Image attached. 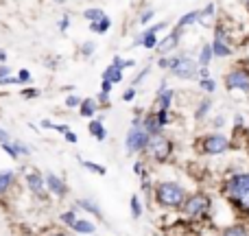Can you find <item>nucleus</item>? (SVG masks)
Instances as JSON below:
<instances>
[{
    "mask_svg": "<svg viewBox=\"0 0 249 236\" xmlns=\"http://www.w3.org/2000/svg\"><path fill=\"white\" fill-rule=\"evenodd\" d=\"M68 26H70V18L64 16V18L59 20V31H68Z\"/></svg>",
    "mask_w": 249,
    "mask_h": 236,
    "instance_id": "38",
    "label": "nucleus"
},
{
    "mask_svg": "<svg viewBox=\"0 0 249 236\" xmlns=\"http://www.w3.org/2000/svg\"><path fill=\"white\" fill-rule=\"evenodd\" d=\"M74 232H79V234H94V223L92 221H88V219H79L77 223H74Z\"/></svg>",
    "mask_w": 249,
    "mask_h": 236,
    "instance_id": "19",
    "label": "nucleus"
},
{
    "mask_svg": "<svg viewBox=\"0 0 249 236\" xmlns=\"http://www.w3.org/2000/svg\"><path fill=\"white\" fill-rule=\"evenodd\" d=\"M53 236H66V234H53Z\"/></svg>",
    "mask_w": 249,
    "mask_h": 236,
    "instance_id": "53",
    "label": "nucleus"
},
{
    "mask_svg": "<svg viewBox=\"0 0 249 236\" xmlns=\"http://www.w3.org/2000/svg\"><path fill=\"white\" fill-rule=\"evenodd\" d=\"M90 133L96 138V140H105V138H107V131H105V127H103L101 120H92L90 123Z\"/></svg>",
    "mask_w": 249,
    "mask_h": 236,
    "instance_id": "20",
    "label": "nucleus"
},
{
    "mask_svg": "<svg viewBox=\"0 0 249 236\" xmlns=\"http://www.w3.org/2000/svg\"><path fill=\"white\" fill-rule=\"evenodd\" d=\"M44 180H46V186L51 193H55L57 197H66V193H68V186H66V182L61 180V177H57L55 173H46L44 175Z\"/></svg>",
    "mask_w": 249,
    "mask_h": 236,
    "instance_id": "10",
    "label": "nucleus"
},
{
    "mask_svg": "<svg viewBox=\"0 0 249 236\" xmlns=\"http://www.w3.org/2000/svg\"><path fill=\"white\" fill-rule=\"evenodd\" d=\"M245 7H247V11H249V0H245Z\"/></svg>",
    "mask_w": 249,
    "mask_h": 236,
    "instance_id": "51",
    "label": "nucleus"
},
{
    "mask_svg": "<svg viewBox=\"0 0 249 236\" xmlns=\"http://www.w3.org/2000/svg\"><path fill=\"white\" fill-rule=\"evenodd\" d=\"M212 57H214V51H212V44H203L201 46V53H199V66L201 68H208V64L212 61Z\"/></svg>",
    "mask_w": 249,
    "mask_h": 236,
    "instance_id": "16",
    "label": "nucleus"
},
{
    "mask_svg": "<svg viewBox=\"0 0 249 236\" xmlns=\"http://www.w3.org/2000/svg\"><path fill=\"white\" fill-rule=\"evenodd\" d=\"M18 79H20V83L31 81V73H29V70H20V73H18Z\"/></svg>",
    "mask_w": 249,
    "mask_h": 236,
    "instance_id": "36",
    "label": "nucleus"
},
{
    "mask_svg": "<svg viewBox=\"0 0 249 236\" xmlns=\"http://www.w3.org/2000/svg\"><path fill=\"white\" fill-rule=\"evenodd\" d=\"M171 74L179 79H193L199 73V61L190 59V57H171Z\"/></svg>",
    "mask_w": 249,
    "mask_h": 236,
    "instance_id": "4",
    "label": "nucleus"
},
{
    "mask_svg": "<svg viewBox=\"0 0 249 236\" xmlns=\"http://www.w3.org/2000/svg\"><path fill=\"white\" fill-rule=\"evenodd\" d=\"M142 127H144V131L149 133V136H158V133L162 131V125H160V120H158V114H149V116L144 118V123H142Z\"/></svg>",
    "mask_w": 249,
    "mask_h": 236,
    "instance_id": "14",
    "label": "nucleus"
},
{
    "mask_svg": "<svg viewBox=\"0 0 249 236\" xmlns=\"http://www.w3.org/2000/svg\"><path fill=\"white\" fill-rule=\"evenodd\" d=\"M26 186H29V190L31 193H35V195H39L44 190V186H46V180H44V177H39L37 173H29V175H26Z\"/></svg>",
    "mask_w": 249,
    "mask_h": 236,
    "instance_id": "12",
    "label": "nucleus"
},
{
    "mask_svg": "<svg viewBox=\"0 0 249 236\" xmlns=\"http://www.w3.org/2000/svg\"><path fill=\"white\" fill-rule=\"evenodd\" d=\"M225 88H228V90L249 92V70L236 68V70H232V73H228L225 74Z\"/></svg>",
    "mask_w": 249,
    "mask_h": 236,
    "instance_id": "8",
    "label": "nucleus"
},
{
    "mask_svg": "<svg viewBox=\"0 0 249 236\" xmlns=\"http://www.w3.org/2000/svg\"><path fill=\"white\" fill-rule=\"evenodd\" d=\"M4 59H7V53H4V51H2V48H0V64H2V61H4Z\"/></svg>",
    "mask_w": 249,
    "mask_h": 236,
    "instance_id": "50",
    "label": "nucleus"
},
{
    "mask_svg": "<svg viewBox=\"0 0 249 236\" xmlns=\"http://www.w3.org/2000/svg\"><path fill=\"white\" fill-rule=\"evenodd\" d=\"M103 81H112V83H121L123 81V70L116 68V66H109V68H105L103 73Z\"/></svg>",
    "mask_w": 249,
    "mask_h": 236,
    "instance_id": "17",
    "label": "nucleus"
},
{
    "mask_svg": "<svg viewBox=\"0 0 249 236\" xmlns=\"http://www.w3.org/2000/svg\"><path fill=\"white\" fill-rule=\"evenodd\" d=\"M131 215L136 217V219L142 215V203H140V197H136V195L131 197Z\"/></svg>",
    "mask_w": 249,
    "mask_h": 236,
    "instance_id": "29",
    "label": "nucleus"
},
{
    "mask_svg": "<svg viewBox=\"0 0 249 236\" xmlns=\"http://www.w3.org/2000/svg\"><path fill=\"white\" fill-rule=\"evenodd\" d=\"M225 197L236 210L249 215V173H236L223 186Z\"/></svg>",
    "mask_w": 249,
    "mask_h": 236,
    "instance_id": "1",
    "label": "nucleus"
},
{
    "mask_svg": "<svg viewBox=\"0 0 249 236\" xmlns=\"http://www.w3.org/2000/svg\"><path fill=\"white\" fill-rule=\"evenodd\" d=\"M210 108H212V101H210V99H203L201 103H199L197 112H195V118H197V120H203V118L208 116V112H210Z\"/></svg>",
    "mask_w": 249,
    "mask_h": 236,
    "instance_id": "24",
    "label": "nucleus"
},
{
    "mask_svg": "<svg viewBox=\"0 0 249 236\" xmlns=\"http://www.w3.org/2000/svg\"><path fill=\"white\" fill-rule=\"evenodd\" d=\"M155 199L164 208H181L186 203V190L177 182H160L155 186Z\"/></svg>",
    "mask_w": 249,
    "mask_h": 236,
    "instance_id": "2",
    "label": "nucleus"
},
{
    "mask_svg": "<svg viewBox=\"0 0 249 236\" xmlns=\"http://www.w3.org/2000/svg\"><path fill=\"white\" fill-rule=\"evenodd\" d=\"M13 177H16V175H13V171H2V173H0V195H2L4 190L13 184Z\"/></svg>",
    "mask_w": 249,
    "mask_h": 236,
    "instance_id": "25",
    "label": "nucleus"
},
{
    "mask_svg": "<svg viewBox=\"0 0 249 236\" xmlns=\"http://www.w3.org/2000/svg\"><path fill=\"white\" fill-rule=\"evenodd\" d=\"M94 51H96L94 42H86V44H83V46H81V53H83V55H86V57H90Z\"/></svg>",
    "mask_w": 249,
    "mask_h": 236,
    "instance_id": "33",
    "label": "nucleus"
},
{
    "mask_svg": "<svg viewBox=\"0 0 249 236\" xmlns=\"http://www.w3.org/2000/svg\"><path fill=\"white\" fill-rule=\"evenodd\" d=\"M37 94H39V92L35 90V88H31V90H24V92H22V96H24V99H35Z\"/></svg>",
    "mask_w": 249,
    "mask_h": 236,
    "instance_id": "39",
    "label": "nucleus"
},
{
    "mask_svg": "<svg viewBox=\"0 0 249 236\" xmlns=\"http://www.w3.org/2000/svg\"><path fill=\"white\" fill-rule=\"evenodd\" d=\"M81 166L88 168V171H92V173H96V175H105V168L99 166V164H94V162H90V160H81Z\"/></svg>",
    "mask_w": 249,
    "mask_h": 236,
    "instance_id": "28",
    "label": "nucleus"
},
{
    "mask_svg": "<svg viewBox=\"0 0 249 236\" xmlns=\"http://www.w3.org/2000/svg\"><path fill=\"white\" fill-rule=\"evenodd\" d=\"M79 208H83V210H88V212H92V215L101 217V208L96 206L92 199H79Z\"/></svg>",
    "mask_w": 249,
    "mask_h": 236,
    "instance_id": "26",
    "label": "nucleus"
},
{
    "mask_svg": "<svg viewBox=\"0 0 249 236\" xmlns=\"http://www.w3.org/2000/svg\"><path fill=\"white\" fill-rule=\"evenodd\" d=\"M151 18H153V9H146V11L140 16V22H142V24H146V22H149Z\"/></svg>",
    "mask_w": 249,
    "mask_h": 236,
    "instance_id": "37",
    "label": "nucleus"
},
{
    "mask_svg": "<svg viewBox=\"0 0 249 236\" xmlns=\"http://www.w3.org/2000/svg\"><path fill=\"white\" fill-rule=\"evenodd\" d=\"M83 18H86V20L96 22V20H101V18H105V13H103V9H101V7H94V9H88V11H83Z\"/></svg>",
    "mask_w": 249,
    "mask_h": 236,
    "instance_id": "27",
    "label": "nucleus"
},
{
    "mask_svg": "<svg viewBox=\"0 0 249 236\" xmlns=\"http://www.w3.org/2000/svg\"><path fill=\"white\" fill-rule=\"evenodd\" d=\"M181 210H184V215L188 217V219H203V217L208 215V210H210V197L203 193L190 195V197L186 199V203L181 206Z\"/></svg>",
    "mask_w": 249,
    "mask_h": 236,
    "instance_id": "3",
    "label": "nucleus"
},
{
    "mask_svg": "<svg viewBox=\"0 0 249 236\" xmlns=\"http://www.w3.org/2000/svg\"><path fill=\"white\" fill-rule=\"evenodd\" d=\"M109 26H112V20L105 16V18H101V20L92 22L90 31H92V33H101V35H103V33H107V31H109Z\"/></svg>",
    "mask_w": 249,
    "mask_h": 236,
    "instance_id": "18",
    "label": "nucleus"
},
{
    "mask_svg": "<svg viewBox=\"0 0 249 236\" xmlns=\"http://www.w3.org/2000/svg\"><path fill=\"white\" fill-rule=\"evenodd\" d=\"M149 153L153 160H158V162H166L168 158H171V151H173V145L168 138H164L162 133H158V136H151V142H149Z\"/></svg>",
    "mask_w": 249,
    "mask_h": 236,
    "instance_id": "6",
    "label": "nucleus"
},
{
    "mask_svg": "<svg viewBox=\"0 0 249 236\" xmlns=\"http://www.w3.org/2000/svg\"><path fill=\"white\" fill-rule=\"evenodd\" d=\"M96 114V101L94 99H83L81 103V116H94Z\"/></svg>",
    "mask_w": 249,
    "mask_h": 236,
    "instance_id": "23",
    "label": "nucleus"
},
{
    "mask_svg": "<svg viewBox=\"0 0 249 236\" xmlns=\"http://www.w3.org/2000/svg\"><path fill=\"white\" fill-rule=\"evenodd\" d=\"M2 149L7 151V155H11L13 160L20 158V155H29V153H31V149L24 145V142H16V140H13V142H7V145H2Z\"/></svg>",
    "mask_w": 249,
    "mask_h": 236,
    "instance_id": "11",
    "label": "nucleus"
},
{
    "mask_svg": "<svg viewBox=\"0 0 249 236\" xmlns=\"http://www.w3.org/2000/svg\"><path fill=\"white\" fill-rule=\"evenodd\" d=\"M173 94H175L173 90H162V92H160V96H158L160 109H166V112H168V108H171V103H173Z\"/></svg>",
    "mask_w": 249,
    "mask_h": 236,
    "instance_id": "21",
    "label": "nucleus"
},
{
    "mask_svg": "<svg viewBox=\"0 0 249 236\" xmlns=\"http://www.w3.org/2000/svg\"><path fill=\"white\" fill-rule=\"evenodd\" d=\"M212 13H214V4H208V7L201 11V16H203V18H210Z\"/></svg>",
    "mask_w": 249,
    "mask_h": 236,
    "instance_id": "42",
    "label": "nucleus"
},
{
    "mask_svg": "<svg viewBox=\"0 0 249 236\" xmlns=\"http://www.w3.org/2000/svg\"><path fill=\"white\" fill-rule=\"evenodd\" d=\"M201 151L203 153H208V155H221V153H225V151L232 146V142L228 140V138L223 136V133H210V136H206V138H201Z\"/></svg>",
    "mask_w": 249,
    "mask_h": 236,
    "instance_id": "5",
    "label": "nucleus"
},
{
    "mask_svg": "<svg viewBox=\"0 0 249 236\" xmlns=\"http://www.w3.org/2000/svg\"><path fill=\"white\" fill-rule=\"evenodd\" d=\"M201 88H203V90H206V92H210V94H212V92L216 90V83H214V79H201Z\"/></svg>",
    "mask_w": 249,
    "mask_h": 236,
    "instance_id": "32",
    "label": "nucleus"
},
{
    "mask_svg": "<svg viewBox=\"0 0 249 236\" xmlns=\"http://www.w3.org/2000/svg\"><path fill=\"white\" fill-rule=\"evenodd\" d=\"M179 37H181V31H179V29H175L171 35H166V39H162V44L158 46V51H160V53H168V51H173V48L177 46V42H179Z\"/></svg>",
    "mask_w": 249,
    "mask_h": 236,
    "instance_id": "13",
    "label": "nucleus"
},
{
    "mask_svg": "<svg viewBox=\"0 0 249 236\" xmlns=\"http://www.w3.org/2000/svg\"><path fill=\"white\" fill-rule=\"evenodd\" d=\"M146 74H149V68H144V70H142V73H140V74H138V77H136V79H133V88H136V86H138V83H140V81H142V79H144V77H146Z\"/></svg>",
    "mask_w": 249,
    "mask_h": 236,
    "instance_id": "40",
    "label": "nucleus"
},
{
    "mask_svg": "<svg viewBox=\"0 0 249 236\" xmlns=\"http://www.w3.org/2000/svg\"><path fill=\"white\" fill-rule=\"evenodd\" d=\"M66 140H68V142H77V136H74L72 131H68V133H66Z\"/></svg>",
    "mask_w": 249,
    "mask_h": 236,
    "instance_id": "47",
    "label": "nucleus"
},
{
    "mask_svg": "<svg viewBox=\"0 0 249 236\" xmlns=\"http://www.w3.org/2000/svg\"><path fill=\"white\" fill-rule=\"evenodd\" d=\"M7 142H11V140H9V133L0 127V145H7Z\"/></svg>",
    "mask_w": 249,
    "mask_h": 236,
    "instance_id": "41",
    "label": "nucleus"
},
{
    "mask_svg": "<svg viewBox=\"0 0 249 236\" xmlns=\"http://www.w3.org/2000/svg\"><path fill=\"white\" fill-rule=\"evenodd\" d=\"M112 66H116V68H121V70H124V68H131V66H136V61H133V59H127V61H123V59H121V57H114Z\"/></svg>",
    "mask_w": 249,
    "mask_h": 236,
    "instance_id": "30",
    "label": "nucleus"
},
{
    "mask_svg": "<svg viewBox=\"0 0 249 236\" xmlns=\"http://www.w3.org/2000/svg\"><path fill=\"white\" fill-rule=\"evenodd\" d=\"M212 51H214V57H230L232 55V46L228 44V35H225V31L221 29V26H216Z\"/></svg>",
    "mask_w": 249,
    "mask_h": 236,
    "instance_id": "9",
    "label": "nucleus"
},
{
    "mask_svg": "<svg viewBox=\"0 0 249 236\" xmlns=\"http://www.w3.org/2000/svg\"><path fill=\"white\" fill-rule=\"evenodd\" d=\"M109 90H112V81H103V92L109 94Z\"/></svg>",
    "mask_w": 249,
    "mask_h": 236,
    "instance_id": "48",
    "label": "nucleus"
},
{
    "mask_svg": "<svg viewBox=\"0 0 249 236\" xmlns=\"http://www.w3.org/2000/svg\"><path fill=\"white\" fill-rule=\"evenodd\" d=\"M199 77H201V79H210V70H208V68H199Z\"/></svg>",
    "mask_w": 249,
    "mask_h": 236,
    "instance_id": "46",
    "label": "nucleus"
},
{
    "mask_svg": "<svg viewBox=\"0 0 249 236\" xmlns=\"http://www.w3.org/2000/svg\"><path fill=\"white\" fill-rule=\"evenodd\" d=\"M223 123H225V118H223V116H219V118L214 120V125H216V127H221V125H223Z\"/></svg>",
    "mask_w": 249,
    "mask_h": 236,
    "instance_id": "49",
    "label": "nucleus"
},
{
    "mask_svg": "<svg viewBox=\"0 0 249 236\" xmlns=\"http://www.w3.org/2000/svg\"><path fill=\"white\" fill-rule=\"evenodd\" d=\"M83 101L79 99V96H68V99H66V105H68V108H77V105H81Z\"/></svg>",
    "mask_w": 249,
    "mask_h": 236,
    "instance_id": "34",
    "label": "nucleus"
},
{
    "mask_svg": "<svg viewBox=\"0 0 249 236\" xmlns=\"http://www.w3.org/2000/svg\"><path fill=\"white\" fill-rule=\"evenodd\" d=\"M151 142V136L144 131V127H131L127 131V140H124V145H127V153H136V151H142L146 149Z\"/></svg>",
    "mask_w": 249,
    "mask_h": 236,
    "instance_id": "7",
    "label": "nucleus"
},
{
    "mask_svg": "<svg viewBox=\"0 0 249 236\" xmlns=\"http://www.w3.org/2000/svg\"><path fill=\"white\" fill-rule=\"evenodd\" d=\"M155 114H158L160 125H162V127H164V125L168 123V112H166V109H160V112H155Z\"/></svg>",
    "mask_w": 249,
    "mask_h": 236,
    "instance_id": "35",
    "label": "nucleus"
},
{
    "mask_svg": "<svg viewBox=\"0 0 249 236\" xmlns=\"http://www.w3.org/2000/svg\"><path fill=\"white\" fill-rule=\"evenodd\" d=\"M9 77V68L7 66H0V81H2V79H7Z\"/></svg>",
    "mask_w": 249,
    "mask_h": 236,
    "instance_id": "45",
    "label": "nucleus"
},
{
    "mask_svg": "<svg viewBox=\"0 0 249 236\" xmlns=\"http://www.w3.org/2000/svg\"><path fill=\"white\" fill-rule=\"evenodd\" d=\"M55 2H66V0H55Z\"/></svg>",
    "mask_w": 249,
    "mask_h": 236,
    "instance_id": "52",
    "label": "nucleus"
},
{
    "mask_svg": "<svg viewBox=\"0 0 249 236\" xmlns=\"http://www.w3.org/2000/svg\"><path fill=\"white\" fill-rule=\"evenodd\" d=\"M201 11H190V13H186V16H181L179 18V22H177V26L175 29H186V26H190V24H197L199 20H201Z\"/></svg>",
    "mask_w": 249,
    "mask_h": 236,
    "instance_id": "15",
    "label": "nucleus"
},
{
    "mask_svg": "<svg viewBox=\"0 0 249 236\" xmlns=\"http://www.w3.org/2000/svg\"><path fill=\"white\" fill-rule=\"evenodd\" d=\"M133 96H136V88H129V90L124 92L123 99H124V101H133Z\"/></svg>",
    "mask_w": 249,
    "mask_h": 236,
    "instance_id": "43",
    "label": "nucleus"
},
{
    "mask_svg": "<svg viewBox=\"0 0 249 236\" xmlns=\"http://www.w3.org/2000/svg\"><path fill=\"white\" fill-rule=\"evenodd\" d=\"M61 221H64L66 225H68V228H74V223H77V215H74V212H64V215H61Z\"/></svg>",
    "mask_w": 249,
    "mask_h": 236,
    "instance_id": "31",
    "label": "nucleus"
},
{
    "mask_svg": "<svg viewBox=\"0 0 249 236\" xmlns=\"http://www.w3.org/2000/svg\"><path fill=\"white\" fill-rule=\"evenodd\" d=\"M221 236H249V228L247 225H230L223 230Z\"/></svg>",
    "mask_w": 249,
    "mask_h": 236,
    "instance_id": "22",
    "label": "nucleus"
},
{
    "mask_svg": "<svg viewBox=\"0 0 249 236\" xmlns=\"http://www.w3.org/2000/svg\"><path fill=\"white\" fill-rule=\"evenodd\" d=\"M99 101H101V103H103V105H107V103H109V96H107V92H103V90H101Z\"/></svg>",
    "mask_w": 249,
    "mask_h": 236,
    "instance_id": "44",
    "label": "nucleus"
}]
</instances>
